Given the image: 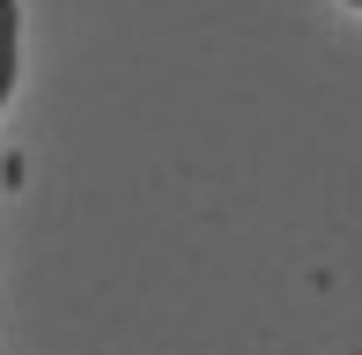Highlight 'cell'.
<instances>
[{
  "mask_svg": "<svg viewBox=\"0 0 362 355\" xmlns=\"http://www.w3.org/2000/svg\"><path fill=\"white\" fill-rule=\"evenodd\" d=\"M348 8H362V0H348Z\"/></svg>",
  "mask_w": 362,
  "mask_h": 355,
  "instance_id": "6da1fadb",
  "label": "cell"
}]
</instances>
